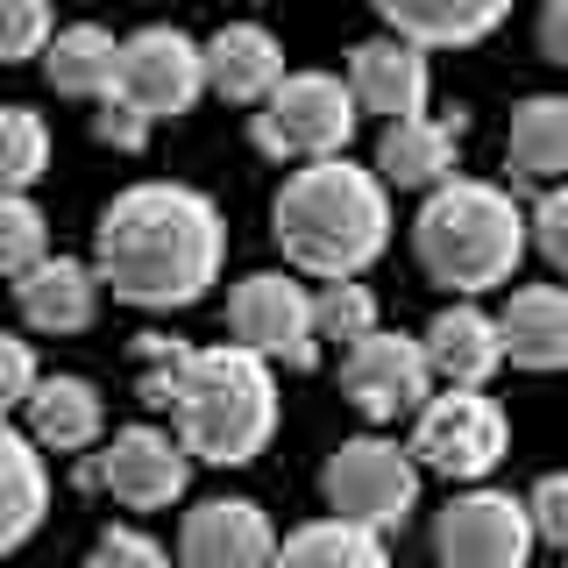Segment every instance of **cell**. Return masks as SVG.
<instances>
[{"label":"cell","instance_id":"obj_1","mask_svg":"<svg viewBox=\"0 0 568 568\" xmlns=\"http://www.w3.org/2000/svg\"><path fill=\"white\" fill-rule=\"evenodd\" d=\"M227 227L206 192L192 185H129L93 227V271L114 284V298L150 313L192 306L221 277Z\"/></svg>","mask_w":568,"mask_h":568},{"label":"cell","instance_id":"obj_2","mask_svg":"<svg viewBox=\"0 0 568 568\" xmlns=\"http://www.w3.org/2000/svg\"><path fill=\"white\" fill-rule=\"evenodd\" d=\"M271 235L284 248V263L306 277H355L384 256L390 242V200L384 178L342 156H313L306 171L284 178L277 206H271Z\"/></svg>","mask_w":568,"mask_h":568},{"label":"cell","instance_id":"obj_3","mask_svg":"<svg viewBox=\"0 0 568 568\" xmlns=\"http://www.w3.org/2000/svg\"><path fill=\"white\" fill-rule=\"evenodd\" d=\"M171 419L178 440H185L192 462H213V469H242V462L263 455L277 426V377L256 348L227 342V348H192L185 377L171 390Z\"/></svg>","mask_w":568,"mask_h":568},{"label":"cell","instance_id":"obj_4","mask_svg":"<svg viewBox=\"0 0 568 568\" xmlns=\"http://www.w3.org/2000/svg\"><path fill=\"white\" fill-rule=\"evenodd\" d=\"M413 248H419V271L448 284V292H497L526 256V213L497 185L448 178V185L426 192L413 221Z\"/></svg>","mask_w":568,"mask_h":568},{"label":"cell","instance_id":"obj_5","mask_svg":"<svg viewBox=\"0 0 568 568\" xmlns=\"http://www.w3.org/2000/svg\"><path fill=\"white\" fill-rule=\"evenodd\" d=\"M355 121H363V106H355L348 79H334V71H284L271 93L256 100V150L298 156V164L342 156Z\"/></svg>","mask_w":568,"mask_h":568},{"label":"cell","instance_id":"obj_6","mask_svg":"<svg viewBox=\"0 0 568 568\" xmlns=\"http://www.w3.org/2000/svg\"><path fill=\"white\" fill-rule=\"evenodd\" d=\"M505 448H511L505 405L484 398V384H448L440 398L419 405V426H413V448L405 455L434 476H455V484H484L505 462Z\"/></svg>","mask_w":568,"mask_h":568},{"label":"cell","instance_id":"obj_7","mask_svg":"<svg viewBox=\"0 0 568 568\" xmlns=\"http://www.w3.org/2000/svg\"><path fill=\"white\" fill-rule=\"evenodd\" d=\"M320 490H327L334 519L390 532V526H405V511H413V497H419V462L405 455L398 440L363 434V440H342V448L327 455Z\"/></svg>","mask_w":568,"mask_h":568},{"label":"cell","instance_id":"obj_8","mask_svg":"<svg viewBox=\"0 0 568 568\" xmlns=\"http://www.w3.org/2000/svg\"><path fill=\"white\" fill-rule=\"evenodd\" d=\"M342 390L363 419H405L434 398V363L413 334L369 327L355 348H342Z\"/></svg>","mask_w":568,"mask_h":568},{"label":"cell","instance_id":"obj_9","mask_svg":"<svg viewBox=\"0 0 568 568\" xmlns=\"http://www.w3.org/2000/svg\"><path fill=\"white\" fill-rule=\"evenodd\" d=\"M114 93H129L150 121L185 114L192 100L206 93V58L185 29H135L129 43L114 50Z\"/></svg>","mask_w":568,"mask_h":568},{"label":"cell","instance_id":"obj_10","mask_svg":"<svg viewBox=\"0 0 568 568\" xmlns=\"http://www.w3.org/2000/svg\"><path fill=\"white\" fill-rule=\"evenodd\" d=\"M434 555L440 568H526L532 519L505 490H469L434 519Z\"/></svg>","mask_w":568,"mask_h":568},{"label":"cell","instance_id":"obj_11","mask_svg":"<svg viewBox=\"0 0 568 568\" xmlns=\"http://www.w3.org/2000/svg\"><path fill=\"white\" fill-rule=\"evenodd\" d=\"M227 320H235V342L256 348L263 363H284V369H306L320 355V334H313V298L298 292L284 271H256L235 284L227 298Z\"/></svg>","mask_w":568,"mask_h":568},{"label":"cell","instance_id":"obj_12","mask_svg":"<svg viewBox=\"0 0 568 568\" xmlns=\"http://www.w3.org/2000/svg\"><path fill=\"white\" fill-rule=\"evenodd\" d=\"M79 476L85 484H106L135 511H156V505H171V497H185L192 455H185V440L156 434V426H121L93 462H79Z\"/></svg>","mask_w":568,"mask_h":568},{"label":"cell","instance_id":"obj_13","mask_svg":"<svg viewBox=\"0 0 568 568\" xmlns=\"http://www.w3.org/2000/svg\"><path fill=\"white\" fill-rule=\"evenodd\" d=\"M277 532L263 519V505L248 497H206V505L185 511V532H178V561L185 568H271Z\"/></svg>","mask_w":568,"mask_h":568},{"label":"cell","instance_id":"obj_14","mask_svg":"<svg viewBox=\"0 0 568 568\" xmlns=\"http://www.w3.org/2000/svg\"><path fill=\"white\" fill-rule=\"evenodd\" d=\"M426 50L405 43V36H369V43L348 50V93L363 114H384V121H413L426 114Z\"/></svg>","mask_w":568,"mask_h":568},{"label":"cell","instance_id":"obj_15","mask_svg":"<svg viewBox=\"0 0 568 568\" xmlns=\"http://www.w3.org/2000/svg\"><path fill=\"white\" fill-rule=\"evenodd\" d=\"M14 306L36 334H79L100 313V271H85L71 256H43L14 277Z\"/></svg>","mask_w":568,"mask_h":568},{"label":"cell","instance_id":"obj_16","mask_svg":"<svg viewBox=\"0 0 568 568\" xmlns=\"http://www.w3.org/2000/svg\"><path fill=\"white\" fill-rule=\"evenodd\" d=\"M455 156H462V121H434V114L384 121L377 178L384 185H405V192H434L455 178Z\"/></svg>","mask_w":568,"mask_h":568},{"label":"cell","instance_id":"obj_17","mask_svg":"<svg viewBox=\"0 0 568 568\" xmlns=\"http://www.w3.org/2000/svg\"><path fill=\"white\" fill-rule=\"evenodd\" d=\"M497 348L519 369H568V292L561 284H526L497 313Z\"/></svg>","mask_w":568,"mask_h":568},{"label":"cell","instance_id":"obj_18","mask_svg":"<svg viewBox=\"0 0 568 568\" xmlns=\"http://www.w3.org/2000/svg\"><path fill=\"white\" fill-rule=\"evenodd\" d=\"M200 58H206V85H213L221 100H235V106H256V100L284 79L277 36L256 29V22H227L213 43H200Z\"/></svg>","mask_w":568,"mask_h":568},{"label":"cell","instance_id":"obj_19","mask_svg":"<svg viewBox=\"0 0 568 568\" xmlns=\"http://www.w3.org/2000/svg\"><path fill=\"white\" fill-rule=\"evenodd\" d=\"M22 413H29V440H36V448L79 455V448L100 440L106 405H100V390L85 377H36V390L22 398Z\"/></svg>","mask_w":568,"mask_h":568},{"label":"cell","instance_id":"obj_20","mask_svg":"<svg viewBox=\"0 0 568 568\" xmlns=\"http://www.w3.org/2000/svg\"><path fill=\"white\" fill-rule=\"evenodd\" d=\"M426 363H434L440 384H490L505 369V348H497V320L484 306H448L434 327L419 334Z\"/></svg>","mask_w":568,"mask_h":568},{"label":"cell","instance_id":"obj_21","mask_svg":"<svg viewBox=\"0 0 568 568\" xmlns=\"http://www.w3.org/2000/svg\"><path fill=\"white\" fill-rule=\"evenodd\" d=\"M377 14L390 22V36H405L419 50H455L490 36L511 14V0H377Z\"/></svg>","mask_w":568,"mask_h":568},{"label":"cell","instance_id":"obj_22","mask_svg":"<svg viewBox=\"0 0 568 568\" xmlns=\"http://www.w3.org/2000/svg\"><path fill=\"white\" fill-rule=\"evenodd\" d=\"M50 511V476H43V455H36L29 434H14L8 413H0V555L29 540Z\"/></svg>","mask_w":568,"mask_h":568},{"label":"cell","instance_id":"obj_23","mask_svg":"<svg viewBox=\"0 0 568 568\" xmlns=\"http://www.w3.org/2000/svg\"><path fill=\"white\" fill-rule=\"evenodd\" d=\"M505 164L519 185H555V178H568V100L561 93H532L511 114Z\"/></svg>","mask_w":568,"mask_h":568},{"label":"cell","instance_id":"obj_24","mask_svg":"<svg viewBox=\"0 0 568 568\" xmlns=\"http://www.w3.org/2000/svg\"><path fill=\"white\" fill-rule=\"evenodd\" d=\"M271 568H390V555H384V532L355 519H313L277 547Z\"/></svg>","mask_w":568,"mask_h":568},{"label":"cell","instance_id":"obj_25","mask_svg":"<svg viewBox=\"0 0 568 568\" xmlns=\"http://www.w3.org/2000/svg\"><path fill=\"white\" fill-rule=\"evenodd\" d=\"M114 36L93 29V22H79V29H58L43 43V79L58 85L64 100H100L106 85H114Z\"/></svg>","mask_w":568,"mask_h":568},{"label":"cell","instance_id":"obj_26","mask_svg":"<svg viewBox=\"0 0 568 568\" xmlns=\"http://www.w3.org/2000/svg\"><path fill=\"white\" fill-rule=\"evenodd\" d=\"M50 164V129L36 106H0V192H29Z\"/></svg>","mask_w":568,"mask_h":568},{"label":"cell","instance_id":"obj_27","mask_svg":"<svg viewBox=\"0 0 568 568\" xmlns=\"http://www.w3.org/2000/svg\"><path fill=\"white\" fill-rule=\"evenodd\" d=\"M369 327H377V298H369L363 284H355V277H327V284H320V298H313V334H320V342L355 348Z\"/></svg>","mask_w":568,"mask_h":568},{"label":"cell","instance_id":"obj_28","mask_svg":"<svg viewBox=\"0 0 568 568\" xmlns=\"http://www.w3.org/2000/svg\"><path fill=\"white\" fill-rule=\"evenodd\" d=\"M50 256V227L29 192H0V277H22L29 263Z\"/></svg>","mask_w":568,"mask_h":568},{"label":"cell","instance_id":"obj_29","mask_svg":"<svg viewBox=\"0 0 568 568\" xmlns=\"http://www.w3.org/2000/svg\"><path fill=\"white\" fill-rule=\"evenodd\" d=\"M50 36H58V22H50V0H0V64L43 58Z\"/></svg>","mask_w":568,"mask_h":568},{"label":"cell","instance_id":"obj_30","mask_svg":"<svg viewBox=\"0 0 568 568\" xmlns=\"http://www.w3.org/2000/svg\"><path fill=\"white\" fill-rule=\"evenodd\" d=\"M185 342H164V334H142L135 342V369H142V405H171L178 377H185Z\"/></svg>","mask_w":568,"mask_h":568},{"label":"cell","instance_id":"obj_31","mask_svg":"<svg viewBox=\"0 0 568 568\" xmlns=\"http://www.w3.org/2000/svg\"><path fill=\"white\" fill-rule=\"evenodd\" d=\"M85 568H171V555L135 526H106L93 540V555H85Z\"/></svg>","mask_w":568,"mask_h":568},{"label":"cell","instance_id":"obj_32","mask_svg":"<svg viewBox=\"0 0 568 568\" xmlns=\"http://www.w3.org/2000/svg\"><path fill=\"white\" fill-rule=\"evenodd\" d=\"M93 106H100V114H93V135H100V142H114V150H142V142H150V129H156V121L142 114L129 93H114V85H106Z\"/></svg>","mask_w":568,"mask_h":568},{"label":"cell","instance_id":"obj_33","mask_svg":"<svg viewBox=\"0 0 568 568\" xmlns=\"http://www.w3.org/2000/svg\"><path fill=\"white\" fill-rule=\"evenodd\" d=\"M526 235H532V248H540L555 271H568V178H555V185H547V200L532 206Z\"/></svg>","mask_w":568,"mask_h":568},{"label":"cell","instance_id":"obj_34","mask_svg":"<svg viewBox=\"0 0 568 568\" xmlns=\"http://www.w3.org/2000/svg\"><path fill=\"white\" fill-rule=\"evenodd\" d=\"M526 519H532V540L568 547V469H555V476H540V484H532Z\"/></svg>","mask_w":568,"mask_h":568},{"label":"cell","instance_id":"obj_35","mask_svg":"<svg viewBox=\"0 0 568 568\" xmlns=\"http://www.w3.org/2000/svg\"><path fill=\"white\" fill-rule=\"evenodd\" d=\"M36 355H29V342H14V334H0V413H14V405L36 390Z\"/></svg>","mask_w":568,"mask_h":568},{"label":"cell","instance_id":"obj_36","mask_svg":"<svg viewBox=\"0 0 568 568\" xmlns=\"http://www.w3.org/2000/svg\"><path fill=\"white\" fill-rule=\"evenodd\" d=\"M540 58L568 71V0H547L540 8Z\"/></svg>","mask_w":568,"mask_h":568}]
</instances>
